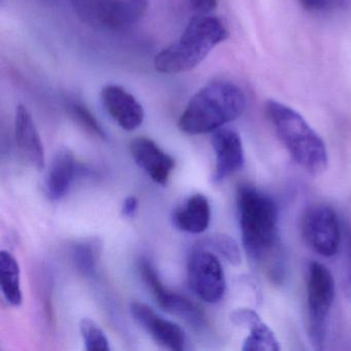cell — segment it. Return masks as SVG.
<instances>
[{
    "mask_svg": "<svg viewBox=\"0 0 351 351\" xmlns=\"http://www.w3.org/2000/svg\"><path fill=\"white\" fill-rule=\"evenodd\" d=\"M237 206L244 250L250 258L264 261L278 244V209L268 195L243 184L237 191Z\"/></svg>",
    "mask_w": 351,
    "mask_h": 351,
    "instance_id": "cell-4",
    "label": "cell"
},
{
    "mask_svg": "<svg viewBox=\"0 0 351 351\" xmlns=\"http://www.w3.org/2000/svg\"><path fill=\"white\" fill-rule=\"evenodd\" d=\"M306 11L311 13H324L342 5L343 0H298Z\"/></svg>",
    "mask_w": 351,
    "mask_h": 351,
    "instance_id": "cell-23",
    "label": "cell"
},
{
    "mask_svg": "<svg viewBox=\"0 0 351 351\" xmlns=\"http://www.w3.org/2000/svg\"><path fill=\"white\" fill-rule=\"evenodd\" d=\"M301 233L306 243L320 256L330 258L338 252L341 228L332 207L322 203L310 205L301 217Z\"/></svg>",
    "mask_w": 351,
    "mask_h": 351,
    "instance_id": "cell-7",
    "label": "cell"
},
{
    "mask_svg": "<svg viewBox=\"0 0 351 351\" xmlns=\"http://www.w3.org/2000/svg\"><path fill=\"white\" fill-rule=\"evenodd\" d=\"M138 209V200L136 197L129 196L123 202L122 211L125 217H133Z\"/></svg>",
    "mask_w": 351,
    "mask_h": 351,
    "instance_id": "cell-25",
    "label": "cell"
},
{
    "mask_svg": "<svg viewBox=\"0 0 351 351\" xmlns=\"http://www.w3.org/2000/svg\"><path fill=\"white\" fill-rule=\"evenodd\" d=\"M73 260L82 274L93 276L97 271L101 245L97 239H85L73 245Z\"/></svg>",
    "mask_w": 351,
    "mask_h": 351,
    "instance_id": "cell-20",
    "label": "cell"
},
{
    "mask_svg": "<svg viewBox=\"0 0 351 351\" xmlns=\"http://www.w3.org/2000/svg\"><path fill=\"white\" fill-rule=\"evenodd\" d=\"M71 3L75 15L87 25L121 30L145 15L149 0H71Z\"/></svg>",
    "mask_w": 351,
    "mask_h": 351,
    "instance_id": "cell-5",
    "label": "cell"
},
{
    "mask_svg": "<svg viewBox=\"0 0 351 351\" xmlns=\"http://www.w3.org/2000/svg\"><path fill=\"white\" fill-rule=\"evenodd\" d=\"M46 1H56V0H46Z\"/></svg>",
    "mask_w": 351,
    "mask_h": 351,
    "instance_id": "cell-27",
    "label": "cell"
},
{
    "mask_svg": "<svg viewBox=\"0 0 351 351\" xmlns=\"http://www.w3.org/2000/svg\"><path fill=\"white\" fill-rule=\"evenodd\" d=\"M101 101L106 112L124 130L133 131L143 125L145 120L143 106L132 94L120 86H106L101 91Z\"/></svg>",
    "mask_w": 351,
    "mask_h": 351,
    "instance_id": "cell-12",
    "label": "cell"
},
{
    "mask_svg": "<svg viewBox=\"0 0 351 351\" xmlns=\"http://www.w3.org/2000/svg\"><path fill=\"white\" fill-rule=\"evenodd\" d=\"M228 38L229 32L221 19L210 15L196 16L180 38L156 56V69L166 75L192 71Z\"/></svg>",
    "mask_w": 351,
    "mask_h": 351,
    "instance_id": "cell-3",
    "label": "cell"
},
{
    "mask_svg": "<svg viewBox=\"0 0 351 351\" xmlns=\"http://www.w3.org/2000/svg\"><path fill=\"white\" fill-rule=\"evenodd\" d=\"M0 287L5 301L14 307L23 302L21 289V269L17 258L8 252H0Z\"/></svg>",
    "mask_w": 351,
    "mask_h": 351,
    "instance_id": "cell-18",
    "label": "cell"
},
{
    "mask_svg": "<svg viewBox=\"0 0 351 351\" xmlns=\"http://www.w3.org/2000/svg\"><path fill=\"white\" fill-rule=\"evenodd\" d=\"M236 326L248 328V336L242 344L243 351H278V340L270 328L261 319L258 314L248 308L235 310L231 315Z\"/></svg>",
    "mask_w": 351,
    "mask_h": 351,
    "instance_id": "cell-15",
    "label": "cell"
},
{
    "mask_svg": "<svg viewBox=\"0 0 351 351\" xmlns=\"http://www.w3.org/2000/svg\"><path fill=\"white\" fill-rule=\"evenodd\" d=\"M245 106L241 88L232 82H213L190 100L178 120V128L191 135L215 132L239 118Z\"/></svg>",
    "mask_w": 351,
    "mask_h": 351,
    "instance_id": "cell-1",
    "label": "cell"
},
{
    "mask_svg": "<svg viewBox=\"0 0 351 351\" xmlns=\"http://www.w3.org/2000/svg\"><path fill=\"white\" fill-rule=\"evenodd\" d=\"M347 270H348V281L351 285V231L347 233L346 242Z\"/></svg>",
    "mask_w": 351,
    "mask_h": 351,
    "instance_id": "cell-26",
    "label": "cell"
},
{
    "mask_svg": "<svg viewBox=\"0 0 351 351\" xmlns=\"http://www.w3.org/2000/svg\"><path fill=\"white\" fill-rule=\"evenodd\" d=\"M196 247L204 248L221 256L233 266L241 264V250L237 242L227 234L215 233L197 242Z\"/></svg>",
    "mask_w": 351,
    "mask_h": 351,
    "instance_id": "cell-19",
    "label": "cell"
},
{
    "mask_svg": "<svg viewBox=\"0 0 351 351\" xmlns=\"http://www.w3.org/2000/svg\"><path fill=\"white\" fill-rule=\"evenodd\" d=\"M130 152L135 163L145 170L156 184L161 186L167 184L176 166L171 156L147 137L133 139L130 143Z\"/></svg>",
    "mask_w": 351,
    "mask_h": 351,
    "instance_id": "cell-13",
    "label": "cell"
},
{
    "mask_svg": "<svg viewBox=\"0 0 351 351\" xmlns=\"http://www.w3.org/2000/svg\"><path fill=\"white\" fill-rule=\"evenodd\" d=\"M306 291L308 336L315 348L322 349L326 341L328 313L336 295L334 277L324 265L310 263Z\"/></svg>",
    "mask_w": 351,
    "mask_h": 351,
    "instance_id": "cell-6",
    "label": "cell"
},
{
    "mask_svg": "<svg viewBox=\"0 0 351 351\" xmlns=\"http://www.w3.org/2000/svg\"><path fill=\"white\" fill-rule=\"evenodd\" d=\"M80 330L85 343L86 349L91 351L110 350V341L106 332L94 320L83 318L80 322Z\"/></svg>",
    "mask_w": 351,
    "mask_h": 351,
    "instance_id": "cell-21",
    "label": "cell"
},
{
    "mask_svg": "<svg viewBox=\"0 0 351 351\" xmlns=\"http://www.w3.org/2000/svg\"><path fill=\"white\" fill-rule=\"evenodd\" d=\"M130 312L135 322L161 346L169 350L182 351L186 349V336L176 322L156 313L147 304L133 302Z\"/></svg>",
    "mask_w": 351,
    "mask_h": 351,
    "instance_id": "cell-10",
    "label": "cell"
},
{
    "mask_svg": "<svg viewBox=\"0 0 351 351\" xmlns=\"http://www.w3.org/2000/svg\"><path fill=\"white\" fill-rule=\"evenodd\" d=\"M189 7L198 15H209L217 7V0H186Z\"/></svg>",
    "mask_w": 351,
    "mask_h": 351,
    "instance_id": "cell-24",
    "label": "cell"
},
{
    "mask_svg": "<svg viewBox=\"0 0 351 351\" xmlns=\"http://www.w3.org/2000/svg\"><path fill=\"white\" fill-rule=\"evenodd\" d=\"M211 143L215 154L213 180L215 182H221L241 169L244 164L243 145L240 135L233 129L226 127L213 132Z\"/></svg>",
    "mask_w": 351,
    "mask_h": 351,
    "instance_id": "cell-11",
    "label": "cell"
},
{
    "mask_svg": "<svg viewBox=\"0 0 351 351\" xmlns=\"http://www.w3.org/2000/svg\"><path fill=\"white\" fill-rule=\"evenodd\" d=\"M141 272L145 285L151 289L152 295L162 309L182 318L193 326H199L203 324L204 315L202 311L188 298L167 289L158 276L155 269L147 261L141 262Z\"/></svg>",
    "mask_w": 351,
    "mask_h": 351,
    "instance_id": "cell-9",
    "label": "cell"
},
{
    "mask_svg": "<svg viewBox=\"0 0 351 351\" xmlns=\"http://www.w3.org/2000/svg\"><path fill=\"white\" fill-rule=\"evenodd\" d=\"M77 171L75 156L67 147L59 149L52 161L46 176V190L53 200H58L66 195L73 184Z\"/></svg>",
    "mask_w": 351,
    "mask_h": 351,
    "instance_id": "cell-17",
    "label": "cell"
},
{
    "mask_svg": "<svg viewBox=\"0 0 351 351\" xmlns=\"http://www.w3.org/2000/svg\"><path fill=\"white\" fill-rule=\"evenodd\" d=\"M267 118L291 159L308 173L319 176L328 167V151L322 137L293 108L268 100L265 106Z\"/></svg>",
    "mask_w": 351,
    "mask_h": 351,
    "instance_id": "cell-2",
    "label": "cell"
},
{
    "mask_svg": "<svg viewBox=\"0 0 351 351\" xmlns=\"http://www.w3.org/2000/svg\"><path fill=\"white\" fill-rule=\"evenodd\" d=\"M15 138L22 157L36 169L46 165L44 145L32 114L26 106H18L15 116Z\"/></svg>",
    "mask_w": 351,
    "mask_h": 351,
    "instance_id": "cell-14",
    "label": "cell"
},
{
    "mask_svg": "<svg viewBox=\"0 0 351 351\" xmlns=\"http://www.w3.org/2000/svg\"><path fill=\"white\" fill-rule=\"evenodd\" d=\"M69 108H71V112L73 118L77 120V122L82 127L85 128V130L91 133V134L95 135V136L99 137V138H106V134L104 128L87 106H84L81 102H73L71 104Z\"/></svg>",
    "mask_w": 351,
    "mask_h": 351,
    "instance_id": "cell-22",
    "label": "cell"
},
{
    "mask_svg": "<svg viewBox=\"0 0 351 351\" xmlns=\"http://www.w3.org/2000/svg\"><path fill=\"white\" fill-rule=\"evenodd\" d=\"M186 269L189 285L202 301L209 304L221 301L225 295L226 278L217 254L195 246Z\"/></svg>",
    "mask_w": 351,
    "mask_h": 351,
    "instance_id": "cell-8",
    "label": "cell"
},
{
    "mask_svg": "<svg viewBox=\"0 0 351 351\" xmlns=\"http://www.w3.org/2000/svg\"><path fill=\"white\" fill-rule=\"evenodd\" d=\"M210 219V205L208 199L202 194L189 197L172 215L174 226L180 231L191 234H201L206 231Z\"/></svg>",
    "mask_w": 351,
    "mask_h": 351,
    "instance_id": "cell-16",
    "label": "cell"
}]
</instances>
